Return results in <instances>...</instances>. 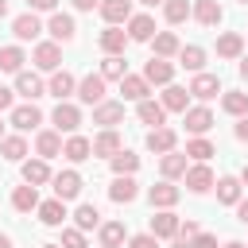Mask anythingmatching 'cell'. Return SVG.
I'll use <instances>...</instances> for the list:
<instances>
[{
	"instance_id": "35",
	"label": "cell",
	"mask_w": 248,
	"mask_h": 248,
	"mask_svg": "<svg viewBox=\"0 0 248 248\" xmlns=\"http://www.w3.org/2000/svg\"><path fill=\"white\" fill-rule=\"evenodd\" d=\"M12 205H16L19 213L39 209V190H35V186H16V190H12Z\"/></svg>"
},
{
	"instance_id": "8",
	"label": "cell",
	"mask_w": 248,
	"mask_h": 248,
	"mask_svg": "<svg viewBox=\"0 0 248 248\" xmlns=\"http://www.w3.org/2000/svg\"><path fill=\"white\" fill-rule=\"evenodd\" d=\"M170 78H174V66L167 58H147V66H143V81L147 85H170Z\"/></svg>"
},
{
	"instance_id": "59",
	"label": "cell",
	"mask_w": 248,
	"mask_h": 248,
	"mask_svg": "<svg viewBox=\"0 0 248 248\" xmlns=\"http://www.w3.org/2000/svg\"><path fill=\"white\" fill-rule=\"evenodd\" d=\"M140 4H147V8H155V4H163V0H140Z\"/></svg>"
},
{
	"instance_id": "26",
	"label": "cell",
	"mask_w": 248,
	"mask_h": 248,
	"mask_svg": "<svg viewBox=\"0 0 248 248\" xmlns=\"http://www.w3.org/2000/svg\"><path fill=\"white\" fill-rule=\"evenodd\" d=\"M178 232V217L170 213V209H159L155 217H151V236L155 240H167V236H174Z\"/></svg>"
},
{
	"instance_id": "15",
	"label": "cell",
	"mask_w": 248,
	"mask_h": 248,
	"mask_svg": "<svg viewBox=\"0 0 248 248\" xmlns=\"http://www.w3.org/2000/svg\"><path fill=\"white\" fill-rule=\"evenodd\" d=\"M31 58H35L39 70H50V74H54V70L62 66V46H58V43H39Z\"/></svg>"
},
{
	"instance_id": "33",
	"label": "cell",
	"mask_w": 248,
	"mask_h": 248,
	"mask_svg": "<svg viewBox=\"0 0 248 248\" xmlns=\"http://www.w3.org/2000/svg\"><path fill=\"white\" fill-rule=\"evenodd\" d=\"M217 54H221V58H240V54H244V35L225 31V35L217 39Z\"/></svg>"
},
{
	"instance_id": "46",
	"label": "cell",
	"mask_w": 248,
	"mask_h": 248,
	"mask_svg": "<svg viewBox=\"0 0 248 248\" xmlns=\"http://www.w3.org/2000/svg\"><path fill=\"white\" fill-rule=\"evenodd\" d=\"M62 248H89V244H85V232H81V229H66V232H62Z\"/></svg>"
},
{
	"instance_id": "13",
	"label": "cell",
	"mask_w": 248,
	"mask_h": 248,
	"mask_svg": "<svg viewBox=\"0 0 248 248\" xmlns=\"http://www.w3.org/2000/svg\"><path fill=\"white\" fill-rule=\"evenodd\" d=\"M190 16H194L202 27H217L225 12H221V4H217V0H194V4H190Z\"/></svg>"
},
{
	"instance_id": "41",
	"label": "cell",
	"mask_w": 248,
	"mask_h": 248,
	"mask_svg": "<svg viewBox=\"0 0 248 248\" xmlns=\"http://www.w3.org/2000/svg\"><path fill=\"white\" fill-rule=\"evenodd\" d=\"M23 62H27V58H23L19 46H0V70H4V74H19Z\"/></svg>"
},
{
	"instance_id": "36",
	"label": "cell",
	"mask_w": 248,
	"mask_h": 248,
	"mask_svg": "<svg viewBox=\"0 0 248 248\" xmlns=\"http://www.w3.org/2000/svg\"><path fill=\"white\" fill-rule=\"evenodd\" d=\"M74 229H81V232H89V229H101V213H97V205H78V213H74Z\"/></svg>"
},
{
	"instance_id": "25",
	"label": "cell",
	"mask_w": 248,
	"mask_h": 248,
	"mask_svg": "<svg viewBox=\"0 0 248 248\" xmlns=\"http://www.w3.org/2000/svg\"><path fill=\"white\" fill-rule=\"evenodd\" d=\"M39 221H43L46 229H58V225L66 221V202H58V198L39 202Z\"/></svg>"
},
{
	"instance_id": "45",
	"label": "cell",
	"mask_w": 248,
	"mask_h": 248,
	"mask_svg": "<svg viewBox=\"0 0 248 248\" xmlns=\"http://www.w3.org/2000/svg\"><path fill=\"white\" fill-rule=\"evenodd\" d=\"M163 16H167V23L190 19V0H163Z\"/></svg>"
},
{
	"instance_id": "61",
	"label": "cell",
	"mask_w": 248,
	"mask_h": 248,
	"mask_svg": "<svg viewBox=\"0 0 248 248\" xmlns=\"http://www.w3.org/2000/svg\"><path fill=\"white\" fill-rule=\"evenodd\" d=\"M0 140H4V124H0Z\"/></svg>"
},
{
	"instance_id": "37",
	"label": "cell",
	"mask_w": 248,
	"mask_h": 248,
	"mask_svg": "<svg viewBox=\"0 0 248 248\" xmlns=\"http://www.w3.org/2000/svg\"><path fill=\"white\" fill-rule=\"evenodd\" d=\"M221 108H225L229 116H248V93H240V89H229V93L221 97Z\"/></svg>"
},
{
	"instance_id": "49",
	"label": "cell",
	"mask_w": 248,
	"mask_h": 248,
	"mask_svg": "<svg viewBox=\"0 0 248 248\" xmlns=\"http://www.w3.org/2000/svg\"><path fill=\"white\" fill-rule=\"evenodd\" d=\"M27 8H31V12H54L58 0H27Z\"/></svg>"
},
{
	"instance_id": "12",
	"label": "cell",
	"mask_w": 248,
	"mask_h": 248,
	"mask_svg": "<svg viewBox=\"0 0 248 248\" xmlns=\"http://www.w3.org/2000/svg\"><path fill=\"white\" fill-rule=\"evenodd\" d=\"M147 198H151V205H155V209H170V205H178L182 190H178L174 182H167V178H163L159 186H151V190H147Z\"/></svg>"
},
{
	"instance_id": "3",
	"label": "cell",
	"mask_w": 248,
	"mask_h": 248,
	"mask_svg": "<svg viewBox=\"0 0 248 248\" xmlns=\"http://www.w3.org/2000/svg\"><path fill=\"white\" fill-rule=\"evenodd\" d=\"M46 31H50V39H54V43H70V39L78 35V23H74V16H66V12H50Z\"/></svg>"
},
{
	"instance_id": "18",
	"label": "cell",
	"mask_w": 248,
	"mask_h": 248,
	"mask_svg": "<svg viewBox=\"0 0 248 248\" xmlns=\"http://www.w3.org/2000/svg\"><path fill=\"white\" fill-rule=\"evenodd\" d=\"M120 93H124V101H147V93H151V85L143 81V74H124L120 78Z\"/></svg>"
},
{
	"instance_id": "58",
	"label": "cell",
	"mask_w": 248,
	"mask_h": 248,
	"mask_svg": "<svg viewBox=\"0 0 248 248\" xmlns=\"http://www.w3.org/2000/svg\"><path fill=\"white\" fill-rule=\"evenodd\" d=\"M4 16H8V0H0V19H4Z\"/></svg>"
},
{
	"instance_id": "32",
	"label": "cell",
	"mask_w": 248,
	"mask_h": 248,
	"mask_svg": "<svg viewBox=\"0 0 248 248\" xmlns=\"http://www.w3.org/2000/svg\"><path fill=\"white\" fill-rule=\"evenodd\" d=\"M35 151H39V159L62 155V136H58V132H39V136H35Z\"/></svg>"
},
{
	"instance_id": "20",
	"label": "cell",
	"mask_w": 248,
	"mask_h": 248,
	"mask_svg": "<svg viewBox=\"0 0 248 248\" xmlns=\"http://www.w3.org/2000/svg\"><path fill=\"white\" fill-rule=\"evenodd\" d=\"M186 167H190V159H186L182 151H167V155L159 159V170H163V178H167V182L182 178V174H186Z\"/></svg>"
},
{
	"instance_id": "27",
	"label": "cell",
	"mask_w": 248,
	"mask_h": 248,
	"mask_svg": "<svg viewBox=\"0 0 248 248\" xmlns=\"http://www.w3.org/2000/svg\"><path fill=\"white\" fill-rule=\"evenodd\" d=\"M124 46H128V31L124 27H105L101 31V50L105 54H124Z\"/></svg>"
},
{
	"instance_id": "39",
	"label": "cell",
	"mask_w": 248,
	"mask_h": 248,
	"mask_svg": "<svg viewBox=\"0 0 248 248\" xmlns=\"http://www.w3.org/2000/svg\"><path fill=\"white\" fill-rule=\"evenodd\" d=\"M128 74V62H124V54H108L105 62H101V78L105 81H120Z\"/></svg>"
},
{
	"instance_id": "52",
	"label": "cell",
	"mask_w": 248,
	"mask_h": 248,
	"mask_svg": "<svg viewBox=\"0 0 248 248\" xmlns=\"http://www.w3.org/2000/svg\"><path fill=\"white\" fill-rule=\"evenodd\" d=\"M74 8L78 12H93V8H101V0H74Z\"/></svg>"
},
{
	"instance_id": "48",
	"label": "cell",
	"mask_w": 248,
	"mask_h": 248,
	"mask_svg": "<svg viewBox=\"0 0 248 248\" xmlns=\"http://www.w3.org/2000/svg\"><path fill=\"white\" fill-rule=\"evenodd\" d=\"M190 248H217V236H209V232H198V236L190 240Z\"/></svg>"
},
{
	"instance_id": "23",
	"label": "cell",
	"mask_w": 248,
	"mask_h": 248,
	"mask_svg": "<svg viewBox=\"0 0 248 248\" xmlns=\"http://www.w3.org/2000/svg\"><path fill=\"white\" fill-rule=\"evenodd\" d=\"M159 105H163L167 112H186V108H190V89H182V85H167Z\"/></svg>"
},
{
	"instance_id": "30",
	"label": "cell",
	"mask_w": 248,
	"mask_h": 248,
	"mask_svg": "<svg viewBox=\"0 0 248 248\" xmlns=\"http://www.w3.org/2000/svg\"><path fill=\"white\" fill-rule=\"evenodd\" d=\"M54 174H50V167H46V159H27L23 163V182L27 186H43V182H50Z\"/></svg>"
},
{
	"instance_id": "50",
	"label": "cell",
	"mask_w": 248,
	"mask_h": 248,
	"mask_svg": "<svg viewBox=\"0 0 248 248\" xmlns=\"http://www.w3.org/2000/svg\"><path fill=\"white\" fill-rule=\"evenodd\" d=\"M12 93H16V89H8V85H0V112H4V108H12Z\"/></svg>"
},
{
	"instance_id": "56",
	"label": "cell",
	"mask_w": 248,
	"mask_h": 248,
	"mask_svg": "<svg viewBox=\"0 0 248 248\" xmlns=\"http://www.w3.org/2000/svg\"><path fill=\"white\" fill-rule=\"evenodd\" d=\"M240 186H248V167H244V170H240Z\"/></svg>"
},
{
	"instance_id": "24",
	"label": "cell",
	"mask_w": 248,
	"mask_h": 248,
	"mask_svg": "<svg viewBox=\"0 0 248 248\" xmlns=\"http://www.w3.org/2000/svg\"><path fill=\"white\" fill-rule=\"evenodd\" d=\"M62 155H66L70 163H85V159L93 155V143H89L85 136H78V132H74V136H70V140L62 143Z\"/></svg>"
},
{
	"instance_id": "55",
	"label": "cell",
	"mask_w": 248,
	"mask_h": 248,
	"mask_svg": "<svg viewBox=\"0 0 248 248\" xmlns=\"http://www.w3.org/2000/svg\"><path fill=\"white\" fill-rule=\"evenodd\" d=\"M0 248H12V236H4V232H0Z\"/></svg>"
},
{
	"instance_id": "43",
	"label": "cell",
	"mask_w": 248,
	"mask_h": 248,
	"mask_svg": "<svg viewBox=\"0 0 248 248\" xmlns=\"http://www.w3.org/2000/svg\"><path fill=\"white\" fill-rule=\"evenodd\" d=\"M0 151H4V159L19 163V159L27 155V140H23V136H4V140H0Z\"/></svg>"
},
{
	"instance_id": "16",
	"label": "cell",
	"mask_w": 248,
	"mask_h": 248,
	"mask_svg": "<svg viewBox=\"0 0 248 248\" xmlns=\"http://www.w3.org/2000/svg\"><path fill=\"white\" fill-rule=\"evenodd\" d=\"M16 93H19V97H27V101H35V97H43V93H46V85H43V78H39V74L19 70V74H16Z\"/></svg>"
},
{
	"instance_id": "29",
	"label": "cell",
	"mask_w": 248,
	"mask_h": 248,
	"mask_svg": "<svg viewBox=\"0 0 248 248\" xmlns=\"http://www.w3.org/2000/svg\"><path fill=\"white\" fill-rule=\"evenodd\" d=\"M93 143V155H101V159H112L116 151H120V136H116V128H105L97 140H89Z\"/></svg>"
},
{
	"instance_id": "10",
	"label": "cell",
	"mask_w": 248,
	"mask_h": 248,
	"mask_svg": "<svg viewBox=\"0 0 248 248\" xmlns=\"http://www.w3.org/2000/svg\"><path fill=\"white\" fill-rule=\"evenodd\" d=\"M182 124H186V132H194V136H205V132L213 128V112H209L205 105H198V108H186V112H182Z\"/></svg>"
},
{
	"instance_id": "42",
	"label": "cell",
	"mask_w": 248,
	"mask_h": 248,
	"mask_svg": "<svg viewBox=\"0 0 248 248\" xmlns=\"http://www.w3.org/2000/svg\"><path fill=\"white\" fill-rule=\"evenodd\" d=\"M178 66L202 74V66H205V50H202V46H182V50H178Z\"/></svg>"
},
{
	"instance_id": "53",
	"label": "cell",
	"mask_w": 248,
	"mask_h": 248,
	"mask_svg": "<svg viewBox=\"0 0 248 248\" xmlns=\"http://www.w3.org/2000/svg\"><path fill=\"white\" fill-rule=\"evenodd\" d=\"M236 140L248 143V116H240V124H236Z\"/></svg>"
},
{
	"instance_id": "2",
	"label": "cell",
	"mask_w": 248,
	"mask_h": 248,
	"mask_svg": "<svg viewBox=\"0 0 248 248\" xmlns=\"http://www.w3.org/2000/svg\"><path fill=\"white\" fill-rule=\"evenodd\" d=\"M50 182H54V198H58V202H70V198L81 194V174H78V170H58Z\"/></svg>"
},
{
	"instance_id": "11",
	"label": "cell",
	"mask_w": 248,
	"mask_h": 248,
	"mask_svg": "<svg viewBox=\"0 0 248 248\" xmlns=\"http://www.w3.org/2000/svg\"><path fill=\"white\" fill-rule=\"evenodd\" d=\"M136 194H140V186H136V178H132V174H116V178H112V186H108V198H112L116 205L136 202Z\"/></svg>"
},
{
	"instance_id": "28",
	"label": "cell",
	"mask_w": 248,
	"mask_h": 248,
	"mask_svg": "<svg viewBox=\"0 0 248 248\" xmlns=\"http://www.w3.org/2000/svg\"><path fill=\"white\" fill-rule=\"evenodd\" d=\"M151 46H155V54H151V58H170V54H178V50H182V43H178V35H174V31H155Z\"/></svg>"
},
{
	"instance_id": "44",
	"label": "cell",
	"mask_w": 248,
	"mask_h": 248,
	"mask_svg": "<svg viewBox=\"0 0 248 248\" xmlns=\"http://www.w3.org/2000/svg\"><path fill=\"white\" fill-rule=\"evenodd\" d=\"M182 155H186V159H194V163H205V159H209V155H217V151H213V143H209V140H202V136H198V140H190V143H186V151H182Z\"/></svg>"
},
{
	"instance_id": "54",
	"label": "cell",
	"mask_w": 248,
	"mask_h": 248,
	"mask_svg": "<svg viewBox=\"0 0 248 248\" xmlns=\"http://www.w3.org/2000/svg\"><path fill=\"white\" fill-rule=\"evenodd\" d=\"M240 78H244V81H248V54H244V58H240Z\"/></svg>"
},
{
	"instance_id": "9",
	"label": "cell",
	"mask_w": 248,
	"mask_h": 248,
	"mask_svg": "<svg viewBox=\"0 0 248 248\" xmlns=\"http://www.w3.org/2000/svg\"><path fill=\"white\" fill-rule=\"evenodd\" d=\"M120 120H124V101H101V105H93V124L112 128Z\"/></svg>"
},
{
	"instance_id": "17",
	"label": "cell",
	"mask_w": 248,
	"mask_h": 248,
	"mask_svg": "<svg viewBox=\"0 0 248 248\" xmlns=\"http://www.w3.org/2000/svg\"><path fill=\"white\" fill-rule=\"evenodd\" d=\"M217 93H221V78H217V74H194V81H190V97L209 101V97H217Z\"/></svg>"
},
{
	"instance_id": "57",
	"label": "cell",
	"mask_w": 248,
	"mask_h": 248,
	"mask_svg": "<svg viewBox=\"0 0 248 248\" xmlns=\"http://www.w3.org/2000/svg\"><path fill=\"white\" fill-rule=\"evenodd\" d=\"M225 248H248V244H240V240H229V244H225Z\"/></svg>"
},
{
	"instance_id": "5",
	"label": "cell",
	"mask_w": 248,
	"mask_h": 248,
	"mask_svg": "<svg viewBox=\"0 0 248 248\" xmlns=\"http://www.w3.org/2000/svg\"><path fill=\"white\" fill-rule=\"evenodd\" d=\"M39 124H43V112H39L35 101L12 108V128H16V132H31V128H39Z\"/></svg>"
},
{
	"instance_id": "31",
	"label": "cell",
	"mask_w": 248,
	"mask_h": 248,
	"mask_svg": "<svg viewBox=\"0 0 248 248\" xmlns=\"http://www.w3.org/2000/svg\"><path fill=\"white\" fill-rule=\"evenodd\" d=\"M136 116L143 120V124H151V128H163V120H167V108L159 105V101H140V108H136Z\"/></svg>"
},
{
	"instance_id": "14",
	"label": "cell",
	"mask_w": 248,
	"mask_h": 248,
	"mask_svg": "<svg viewBox=\"0 0 248 248\" xmlns=\"http://www.w3.org/2000/svg\"><path fill=\"white\" fill-rule=\"evenodd\" d=\"M101 16L108 27H120L132 19V0H101Z\"/></svg>"
},
{
	"instance_id": "4",
	"label": "cell",
	"mask_w": 248,
	"mask_h": 248,
	"mask_svg": "<svg viewBox=\"0 0 248 248\" xmlns=\"http://www.w3.org/2000/svg\"><path fill=\"white\" fill-rule=\"evenodd\" d=\"M78 97H81V105H101L105 101V78L101 74H85L78 81Z\"/></svg>"
},
{
	"instance_id": "21",
	"label": "cell",
	"mask_w": 248,
	"mask_h": 248,
	"mask_svg": "<svg viewBox=\"0 0 248 248\" xmlns=\"http://www.w3.org/2000/svg\"><path fill=\"white\" fill-rule=\"evenodd\" d=\"M132 39H136V43H151V39H155V19H151V16H132V19H128V43H132Z\"/></svg>"
},
{
	"instance_id": "6",
	"label": "cell",
	"mask_w": 248,
	"mask_h": 248,
	"mask_svg": "<svg viewBox=\"0 0 248 248\" xmlns=\"http://www.w3.org/2000/svg\"><path fill=\"white\" fill-rule=\"evenodd\" d=\"M186 190L190 194H205L209 186H213V170H209V163H194V167H186Z\"/></svg>"
},
{
	"instance_id": "19",
	"label": "cell",
	"mask_w": 248,
	"mask_h": 248,
	"mask_svg": "<svg viewBox=\"0 0 248 248\" xmlns=\"http://www.w3.org/2000/svg\"><path fill=\"white\" fill-rule=\"evenodd\" d=\"M174 143H178V136H174V128H151L147 132V151H155V155H167V151H174Z\"/></svg>"
},
{
	"instance_id": "1",
	"label": "cell",
	"mask_w": 248,
	"mask_h": 248,
	"mask_svg": "<svg viewBox=\"0 0 248 248\" xmlns=\"http://www.w3.org/2000/svg\"><path fill=\"white\" fill-rule=\"evenodd\" d=\"M50 120H54V132H58V136H62V132H70V136H74V132L81 128V108H78V105H70V101H58V105H54V112H50Z\"/></svg>"
},
{
	"instance_id": "22",
	"label": "cell",
	"mask_w": 248,
	"mask_h": 248,
	"mask_svg": "<svg viewBox=\"0 0 248 248\" xmlns=\"http://www.w3.org/2000/svg\"><path fill=\"white\" fill-rule=\"evenodd\" d=\"M74 89H78V81H74V74H66V70H54V74H50V81H46V93H50V97H58V101H66Z\"/></svg>"
},
{
	"instance_id": "60",
	"label": "cell",
	"mask_w": 248,
	"mask_h": 248,
	"mask_svg": "<svg viewBox=\"0 0 248 248\" xmlns=\"http://www.w3.org/2000/svg\"><path fill=\"white\" fill-rule=\"evenodd\" d=\"M43 248H62V244H43Z\"/></svg>"
},
{
	"instance_id": "62",
	"label": "cell",
	"mask_w": 248,
	"mask_h": 248,
	"mask_svg": "<svg viewBox=\"0 0 248 248\" xmlns=\"http://www.w3.org/2000/svg\"><path fill=\"white\" fill-rule=\"evenodd\" d=\"M236 4H248V0H236Z\"/></svg>"
},
{
	"instance_id": "34",
	"label": "cell",
	"mask_w": 248,
	"mask_h": 248,
	"mask_svg": "<svg viewBox=\"0 0 248 248\" xmlns=\"http://www.w3.org/2000/svg\"><path fill=\"white\" fill-rule=\"evenodd\" d=\"M217 202L221 205H236L240 202V178H232V174L217 178Z\"/></svg>"
},
{
	"instance_id": "47",
	"label": "cell",
	"mask_w": 248,
	"mask_h": 248,
	"mask_svg": "<svg viewBox=\"0 0 248 248\" xmlns=\"http://www.w3.org/2000/svg\"><path fill=\"white\" fill-rule=\"evenodd\" d=\"M128 248H159V240L151 232H140V236H128Z\"/></svg>"
},
{
	"instance_id": "51",
	"label": "cell",
	"mask_w": 248,
	"mask_h": 248,
	"mask_svg": "<svg viewBox=\"0 0 248 248\" xmlns=\"http://www.w3.org/2000/svg\"><path fill=\"white\" fill-rule=\"evenodd\" d=\"M236 221H240V225H248V198H240V202H236Z\"/></svg>"
},
{
	"instance_id": "38",
	"label": "cell",
	"mask_w": 248,
	"mask_h": 248,
	"mask_svg": "<svg viewBox=\"0 0 248 248\" xmlns=\"http://www.w3.org/2000/svg\"><path fill=\"white\" fill-rule=\"evenodd\" d=\"M97 232H101V248H116V244H124V236H128V232H124V221H105Z\"/></svg>"
},
{
	"instance_id": "7",
	"label": "cell",
	"mask_w": 248,
	"mask_h": 248,
	"mask_svg": "<svg viewBox=\"0 0 248 248\" xmlns=\"http://www.w3.org/2000/svg\"><path fill=\"white\" fill-rule=\"evenodd\" d=\"M12 35H16L19 43H27V39H39V35H43V23H39V16H35V12H23V16H16V19H12Z\"/></svg>"
},
{
	"instance_id": "40",
	"label": "cell",
	"mask_w": 248,
	"mask_h": 248,
	"mask_svg": "<svg viewBox=\"0 0 248 248\" xmlns=\"http://www.w3.org/2000/svg\"><path fill=\"white\" fill-rule=\"evenodd\" d=\"M108 163H112V174H136V170H140V155H132V151H124V147H120Z\"/></svg>"
}]
</instances>
